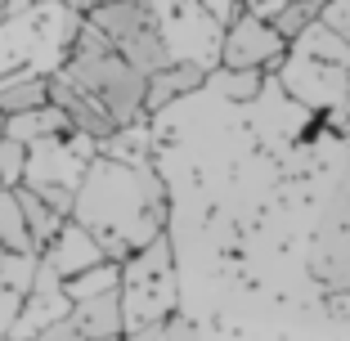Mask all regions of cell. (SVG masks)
<instances>
[{
    "mask_svg": "<svg viewBox=\"0 0 350 341\" xmlns=\"http://www.w3.org/2000/svg\"><path fill=\"white\" fill-rule=\"evenodd\" d=\"M72 220L90 229L103 260L126 265L153 238L171 229V189L153 166H126L94 157L72 202Z\"/></svg>",
    "mask_w": 350,
    "mask_h": 341,
    "instance_id": "6da1fadb",
    "label": "cell"
},
{
    "mask_svg": "<svg viewBox=\"0 0 350 341\" xmlns=\"http://www.w3.org/2000/svg\"><path fill=\"white\" fill-rule=\"evenodd\" d=\"M59 77H68V81H72L77 90H81L85 99H90V104L117 126V131H122V126L148 122V117H144L148 77L139 72V68H131V63L103 41L90 23L77 31V45H72V54L63 59Z\"/></svg>",
    "mask_w": 350,
    "mask_h": 341,
    "instance_id": "7a4b0ae2",
    "label": "cell"
},
{
    "mask_svg": "<svg viewBox=\"0 0 350 341\" xmlns=\"http://www.w3.org/2000/svg\"><path fill=\"white\" fill-rule=\"evenodd\" d=\"M81 27L85 18L72 14L63 0H36L27 14L5 18L0 23V77L23 72V68L54 77L63 59L72 54Z\"/></svg>",
    "mask_w": 350,
    "mask_h": 341,
    "instance_id": "3957f363",
    "label": "cell"
},
{
    "mask_svg": "<svg viewBox=\"0 0 350 341\" xmlns=\"http://www.w3.org/2000/svg\"><path fill=\"white\" fill-rule=\"evenodd\" d=\"M122 319L126 332L162 328L166 319L185 310V288H180V265H175V238L162 234L144 251H135L122 265Z\"/></svg>",
    "mask_w": 350,
    "mask_h": 341,
    "instance_id": "277c9868",
    "label": "cell"
},
{
    "mask_svg": "<svg viewBox=\"0 0 350 341\" xmlns=\"http://www.w3.org/2000/svg\"><path fill=\"white\" fill-rule=\"evenodd\" d=\"M99 157V144L85 139V135H63V139H45V144L27 148V180L23 185L31 189L36 197H45L59 216L72 220V202L77 189H81L90 162Z\"/></svg>",
    "mask_w": 350,
    "mask_h": 341,
    "instance_id": "5b68a950",
    "label": "cell"
},
{
    "mask_svg": "<svg viewBox=\"0 0 350 341\" xmlns=\"http://www.w3.org/2000/svg\"><path fill=\"white\" fill-rule=\"evenodd\" d=\"M85 23L144 77H157V72L171 68V54H166V45H162V31H157V23H153L148 0H103Z\"/></svg>",
    "mask_w": 350,
    "mask_h": 341,
    "instance_id": "8992f818",
    "label": "cell"
},
{
    "mask_svg": "<svg viewBox=\"0 0 350 341\" xmlns=\"http://www.w3.org/2000/svg\"><path fill=\"white\" fill-rule=\"evenodd\" d=\"M148 10H153V23L162 31L171 63H193V68H206V72L220 68L225 27L198 0H148Z\"/></svg>",
    "mask_w": 350,
    "mask_h": 341,
    "instance_id": "52a82bcc",
    "label": "cell"
},
{
    "mask_svg": "<svg viewBox=\"0 0 350 341\" xmlns=\"http://www.w3.org/2000/svg\"><path fill=\"white\" fill-rule=\"evenodd\" d=\"M278 90L288 94L292 104H301L306 113H314L323 122L328 113H337L350 94V63L341 59H314V54L288 50L283 68L274 72Z\"/></svg>",
    "mask_w": 350,
    "mask_h": 341,
    "instance_id": "ba28073f",
    "label": "cell"
},
{
    "mask_svg": "<svg viewBox=\"0 0 350 341\" xmlns=\"http://www.w3.org/2000/svg\"><path fill=\"white\" fill-rule=\"evenodd\" d=\"M288 59V41L269 27L256 14H238L225 27V41H220V68H234V72H265L274 77Z\"/></svg>",
    "mask_w": 350,
    "mask_h": 341,
    "instance_id": "9c48e42d",
    "label": "cell"
},
{
    "mask_svg": "<svg viewBox=\"0 0 350 341\" xmlns=\"http://www.w3.org/2000/svg\"><path fill=\"white\" fill-rule=\"evenodd\" d=\"M41 260L54 269V274H59L63 283H68V279H77V274H85V269L103 265V251H99V243H94L90 229H81L77 220H68V225H63V234L41 251Z\"/></svg>",
    "mask_w": 350,
    "mask_h": 341,
    "instance_id": "30bf717a",
    "label": "cell"
},
{
    "mask_svg": "<svg viewBox=\"0 0 350 341\" xmlns=\"http://www.w3.org/2000/svg\"><path fill=\"white\" fill-rule=\"evenodd\" d=\"M50 104L59 108L68 122H72L77 135H85V139H94V144H108V139L117 135V126L108 122V117H103L99 108H94L90 99H85V94L68 81V77H59V72L50 77Z\"/></svg>",
    "mask_w": 350,
    "mask_h": 341,
    "instance_id": "8fae6325",
    "label": "cell"
},
{
    "mask_svg": "<svg viewBox=\"0 0 350 341\" xmlns=\"http://www.w3.org/2000/svg\"><path fill=\"white\" fill-rule=\"evenodd\" d=\"M206 68H193V63H171L166 72L148 77V99H144V117H157L175 104V99H189V94L206 90Z\"/></svg>",
    "mask_w": 350,
    "mask_h": 341,
    "instance_id": "7c38bea8",
    "label": "cell"
},
{
    "mask_svg": "<svg viewBox=\"0 0 350 341\" xmlns=\"http://www.w3.org/2000/svg\"><path fill=\"white\" fill-rule=\"evenodd\" d=\"M50 104V77L45 72H10L0 77V113L5 117H23V113H36V108Z\"/></svg>",
    "mask_w": 350,
    "mask_h": 341,
    "instance_id": "4fadbf2b",
    "label": "cell"
},
{
    "mask_svg": "<svg viewBox=\"0 0 350 341\" xmlns=\"http://www.w3.org/2000/svg\"><path fill=\"white\" fill-rule=\"evenodd\" d=\"M14 197H18V211H23V225H27V234H31V247L36 251H45L54 243V238L63 234V225H68V216H59V211L45 202V197H36L27 185L23 189H14Z\"/></svg>",
    "mask_w": 350,
    "mask_h": 341,
    "instance_id": "5bb4252c",
    "label": "cell"
},
{
    "mask_svg": "<svg viewBox=\"0 0 350 341\" xmlns=\"http://www.w3.org/2000/svg\"><path fill=\"white\" fill-rule=\"evenodd\" d=\"M63 135H72V122L59 113L54 104L36 108V113H23V117H10V139L18 144H45V139H63Z\"/></svg>",
    "mask_w": 350,
    "mask_h": 341,
    "instance_id": "9a60e30c",
    "label": "cell"
},
{
    "mask_svg": "<svg viewBox=\"0 0 350 341\" xmlns=\"http://www.w3.org/2000/svg\"><path fill=\"white\" fill-rule=\"evenodd\" d=\"M99 157H113V162H126V166H153V131H148V122L122 126L108 144H99Z\"/></svg>",
    "mask_w": 350,
    "mask_h": 341,
    "instance_id": "2e32d148",
    "label": "cell"
},
{
    "mask_svg": "<svg viewBox=\"0 0 350 341\" xmlns=\"http://www.w3.org/2000/svg\"><path fill=\"white\" fill-rule=\"evenodd\" d=\"M265 85H269L265 72H234V68H216L206 77V90H216V99H225V104H256Z\"/></svg>",
    "mask_w": 350,
    "mask_h": 341,
    "instance_id": "e0dca14e",
    "label": "cell"
},
{
    "mask_svg": "<svg viewBox=\"0 0 350 341\" xmlns=\"http://www.w3.org/2000/svg\"><path fill=\"white\" fill-rule=\"evenodd\" d=\"M0 251H14V256H41L31 247V234L23 225V211H18V197L14 189H0Z\"/></svg>",
    "mask_w": 350,
    "mask_h": 341,
    "instance_id": "ac0fdd59",
    "label": "cell"
},
{
    "mask_svg": "<svg viewBox=\"0 0 350 341\" xmlns=\"http://www.w3.org/2000/svg\"><path fill=\"white\" fill-rule=\"evenodd\" d=\"M63 288H68L72 305L77 301H90V297H108V292L122 288V265L103 260V265H94V269H85V274H77V279H68Z\"/></svg>",
    "mask_w": 350,
    "mask_h": 341,
    "instance_id": "d6986e66",
    "label": "cell"
},
{
    "mask_svg": "<svg viewBox=\"0 0 350 341\" xmlns=\"http://www.w3.org/2000/svg\"><path fill=\"white\" fill-rule=\"evenodd\" d=\"M314 18H319V10H310V5H292V0H288V5H283V10L269 18V27H274L278 36L288 41V50H292V45L306 36V27H310Z\"/></svg>",
    "mask_w": 350,
    "mask_h": 341,
    "instance_id": "ffe728a7",
    "label": "cell"
},
{
    "mask_svg": "<svg viewBox=\"0 0 350 341\" xmlns=\"http://www.w3.org/2000/svg\"><path fill=\"white\" fill-rule=\"evenodd\" d=\"M27 180V144L0 139V189H23Z\"/></svg>",
    "mask_w": 350,
    "mask_h": 341,
    "instance_id": "44dd1931",
    "label": "cell"
},
{
    "mask_svg": "<svg viewBox=\"0 0 350 341\" xmlns=\"http://www.w3.org/2000/svg\"><path fill=\"white\" fill-rule=\"evenodd\" d=\"M162 341H206V332H202V323H198L189 310H180L175 319H166Z\"/></svg>",
    "mask_w": 350,
    "mask_h": 341,
    "instance_id": "7402d4cb",
    "label": "cell"
},
{
    "mask_svg": "<svg viewBox=\"0 0 350 341\" xmlns=\"http://www.w3.org/2000/svg\"><path fill=\"white\" fill-rule=\"evenodd\" d=\"M323 23H328L332 31H337L341 41L350 45V0H328V5H323V14H319Z\"/></svg>",
    "mask_w": 350,
    "mask_h": 341,
    "instance_id": "603a6c76",
    "label": "cell"
},
{
    "mask_svg": "<svg viewBox=\"0 0 350 341\" xmlns=\"http://www.w3.org/2000/svg\"><path fill=\"white\" fill-rule=\"evenodd\" d=\"M198 5H202V10L211 14V18H216L220 27H229V23H234L238 14H243V0H198Z\"/></svg>",
    "mask_w": 350,
    "mask_h": 341,
    "instance_id": "cb8c5ba5",
    "label": "cell"
},
{
    "mask_svg": "<svg viewBox=\"0 0 350 341\" xmlns=\"http://www.w3.org/2000/svg\"><path fill=\"white\" fill-rule=\"evenodd\" d=\"M283 5H288V0H243V14H256V18H274L278 10H283Z\"/></svg>",
    "mask_w": 350,
    "mask_h": 341,
    "instance_id": "d4e9b609",
    "label": "cell"
},
{
    "mask_svg": "<svg viewBox=\"0 0 350 341\" xmlns=\"http://www.w3.org/2000/svg\"><path fill=\"white\" fill-rule=\"evenodd\" d=\"M166 328V323H162ZM162 328H139V332H126L122 341H162Z\"/></svg>",
    "mask_w": 350,
    "mask_h": 341,
    "instance_id": "484cf974",
    "label": "cell"
},
{
    "mask_svg": "<svg viewBox=\"0 0 350 341\" xmlns=\"http://www.w3.org/2000/svg\"><path fill=\"white\" fill-rule=\"evenodd\" d=\"M31 5H36V0H5V10H10V18H14V14H27Z\"/></svg>",
    "mask_w": 350,
    "mask_h": 341,
    "instance_id": "4316f807",
    "label": "cell"
},
{
    "mask_svg": "<svg viewBox=\"0 0 350 341\" xmlns=\"http://www.w3.org/2000/svg\"><path fill=\"white\" fill-rule=\"evenodd\" d=\"M292 5H310V10H319V14H323V5H328V0H292Z\"/></svg>",
    "mask_w": 350,
    "mask_h": 341,
    "instance_id": "83f0119b",
    "label": "cell"
},
{
    "mask_svg": "<svg viewBox=\"0 0 350 341\" xmlns=\"http://www.w3.org/2000/svg\"><path fill=\"white\" fill-rule=\"evenodd\" d=\"M0 139H10V117L0 113Z\"/></svg>",
    "mask_w": 350,
    "mask_h": 341,
    "instance_id": "f1b7e54d",
    "label": "cell"
},
{
    "mask_svg": "<svg viewBox=\"0 0 350 341\" xmlns=\"http://www.w3.org/2000/svg\"><path fill=\"white\" fill-rule=\"evenodd\" d=\"M5 18H10V10H5V0H0V23H5Z\"/></svg>",
    "mask_w": 350,
    "mask_h": 341,
    "instance_id": "f546056e",
    "label": "cell"
},
{
    "mask_svg": "<svg viewBox=\"0 0 350 341\" xmlns=\"http://www.w3.org/2000/svg\"><path fill=\"white\" fill-rule=\"evenodd\" d=\"M341 144H346V148H350V131H346V135H341Z\"/></svg>",
    "mask_w": 350,
    "mask_h": 341,
    "instance_id": "4dcf8cb0",
    "label": "cell"
}]
</instances>
